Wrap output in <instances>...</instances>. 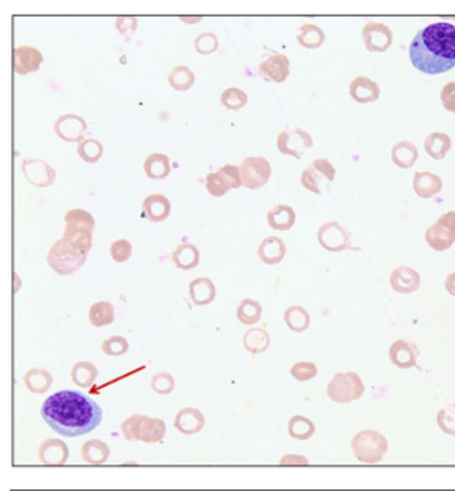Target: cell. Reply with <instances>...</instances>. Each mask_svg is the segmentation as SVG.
I'll use <instances>...</instances> for the list:
<instances>
[{
  "label": "cell",
  "mask_w": 455,
  "mask_h": 491,
  "mask_svg": "<svg viewBox=\"0 0 455 491\" xmlns=\"http://www.w3.org/2000/svg\"><path fill=\"white\" fill-rule=\"evenodd\" d=\"M42 414L49 428L66 437H78L94 431L102 421V409L84 393L63 390L44 401Z\"/></svg>",
  "instance_id": "6da1fadb"
},
{
  "label": "cell",
  "mask_w": 455,
  "mask_h": 491,
  "mask_svg": "<svg viewBox=\"0 0 455 491\" xmlns=\"http://www.w3.org/2000/svg\"><path fill=\"white\" fill-rule=\"evenodd\" d=\"M171 159L162 152H152L145 161V172L152 181H162L171 174Z\"/></svg>",
  "instance_id": "484cf974"
},
{
  "label": "cell",
  "mask_w": 455,
  "mask_h": 491,
  "mask_svg": "<svg viewBox=\"0 0 455 491\" xmlns=\"http://www.w3.org/2000/svg\"><path fill=\"white\" fill-rule=\"evenodd\" d=\"M418 147L411 141H400L392 147V161L401 169H410L418 161Z\"/></svg>",
  "instance_id": "83f0119b"
},
{
  "label": "cell",
  "mask_w": 455,
  "mask_h": 491,
  "mask_svg": "<svg viewBox=\"0 0 455 491\" xmlns=\"http://www.w3.org/2000/svg\"><path fill=\"white\" fill-rule=\"evenodd\" d=\"M296 214L290 205H275L267 212V223L272 229L277 231H287L295 224Z\"/></svg>",
  "instance_id": "cb8c5ba5"
},
{
  "label": "cell",
  "mask_w": 455,
  "mask_h": 491,
  "mask_svg": "<svg viewBox=\"0 0 455 491\" xmlns=\"http://www.w3.org/2000/svg\"><path fill=\"white\" fill-rule=\"evenodd\" d=\"M218 172L222 174L224 181L229 186V188H239L243 186V177H241V169L238 166H233V164H226V166H222L218 169Z\"/></svg>",
  "instance_id": "b9f144b4"
},
{
  "label": "cell",
  "mask_w": 455,
  "mask_h": 491,
  "mask_svg": "<svg viewBox=\"0 0 455 491\" xmlns=\"http://www.w3.org/2000/svg\"><path fill=\"white\" fill-rule=\"evenodd\" d=\"M387 439L375 431H364L357 434L354 441H352V449H354L357 459L369 463L382 460L387 452Z\"/></svg>",
  "instance_id": "5b68a950"
},
{
  "label": "cell",
  "mask_w": 455,
  "mask_h": 491,
  "mask_svg": "<svg viewBox=\"0 0 455 491\" xmlns=\"http://www.w3.org/2000/svg\"><path fill=\"white\" fill-rule=\"evenodd\" d=\"M78 154L80 159L87 164H95L100 161L102 154H104V145L99 140H84L78 145Z\"/></svg>",
  "instance_id": "e575fe53"
},
{
  "label": "cell",
  "mask_w": 455,
  "mask_h": 491,
  "mask_svg": "<svg viewBox=\"0 0 455 491\" xmlns=\"http://www.w3.org/2000/svg\"><path fill=\"white\" fill-rule=\"evenodd\" d=\"M115 320V308L114 305L109 301H99V303L92 305L89 311V321L92 326L102 327L110 323H114Z\"/></svg>",
  "instance_id": "f546056e"
},
{
  "label": "cell",
  "mask_w": 455,
  "mask_h": 491,
  "mask_svg": "<svg viewBox=\"0 0 455 491\" xmlns=\"http://www.w3.org/2000/svg\"><path fill=\"white\" fill-rule=\"evenodd\" d=\"M188 295H190V300L193 305L203 306L212 303L214 300V295H217V289H214V284L212 280L207 277H200L192 280L188 284Z\"/></svg>",
  "instance_id": "603a6c76"
},
{
  "label": "cell",
  "mask_w": 455,
  "mask_h": 491,
  "mask_svg": "<svg viewBox=\"0 0 455 491\" xmlns=\"http://www.w3.org/2000/svg\"><path fill=\"white\" fill-rule=\"evenodd\" d=\"M316 373H318L316 365L311 364V362H298V364L291 367V375H293L296 380H310Z\"/></svg>",
  "instance_id": "bcb514c9"
},
{
  "label": "cell",
  "mask_w": 455,
  "mask_h": 491,
  "mask_svg": "<svg viewBox=\"0 0 455 491\" xmlns=\"http://www.w3.org/2000/svg\"><path fill=\"white\" fill-rule=\"evenodd\" d=\"M92 234H94V229L74 226V224H66L63 239H66V241L73 244L75 249H79L80 253L87 255L92 248Z\"/></svg>",
  "instance_id": "d4e9b609"
},
{
  "label": "cell",
  "mask_w": 455,
  "mask_h": 491,
  "mask_svg": "<svg viewBox=\"0 0 455 491\" xmlns=\"http://www.w3.org/2000/svg\"><path fill=\"white\" fill-rule=\"evenodd\" d=\"M87 255L75 249L73 244H69L66 239L61 238L51 246L48 253V264L49 267L59 275H71L75 270H79L85 264Z\"/></svg>",
  "instance_id": "3957f363"
},
{
  "label": "cell",
  "mask_w": 455,
  "mask_h": 491,
  "mask_svg": "<svg viewBox=\"0 0 455 491\" xmlns=\"http://www.w3.org/2000/svg\"><path fill=\"white\" fill-rule=\"evenodd\" d=\"M239 169H241L243 186L249 190H257V188L264 187L269 182L270 174H272V167H270L269 161L259 156L246 157Z\"/></svg>",
  "instance_id": "9c48e42d"
},
{
  "label": "cell",
  "mask_w": 455,
  "mask_h": 491,
  "mask_svg": "<svg viewBox=\"0 0 455 491\" xmlns=\"http://www.w3.org/2000/svg\"><path fill=\"white\" fill-rule=\"evenodd\" d=\"M326 35L320 27L313 23H305L300 27V32L296 35V41L306 49H318L324 43Z\"/></svg>",
  "instance_id": "f1b7e54d"
},
{
  "label": "cell",
  "mask_w": 455,
  "mask_h": 491,
  "mask_svg": "<svg viewBox=\"0 0 455 491\" xmlns=\"http://www.w3.org/2000/svg\"><path fill=\"white\" fill-rule=\"evenodd\" d=\"M426 243L434 250H447L455 243V212L444 213L426 231Z\"/></svg>",
  "instance_id": "52a82bcc"
},
{
  "label": "cell",
  "mask_w": 455,
  "mask_h": 491,
  "mask_svg": "<svg viewBox=\"0 0 455 491\" xmlns=\"http://www.w3.org/2000/svg\"><path fill=\"white\" fill-rule=\"evenodd\" d=\"M43 63L42 51L33 46H18L12 53V68L15 74L25 75L37 73Z\"/></svg>",
  "instance_id": "4fadbf2b"
},
{
  "label": "cell",
  "mask_w": 455,
  "mask_h": 491,
  "mask_svg": "<svg viewBox=\"0 0 455 491\" xmlns=\"http://www.w3.org/2000/svg\"><path fill=\"white\" fill-rule=\"evenodd\" d=\"M195 51L200 54H212L218 49V38L214 33H202L195 38Z\"/></svg>",
  "instance_id": "60d3db41"
},
{
  "label": "cell",
  "mask_w": 455,
  "mask_h": 491,
  "mask_svg": "<svg viewBox=\"0 0 455 491\" xmlns=\"http://www.w3.org/2000/svg\"><path fill=\"white\" fill-rule=\"evenodd\" d=\"M22 172L35 187H49L56 181V171L42 159H23Z\"/></svg>",
  "instance_id": "5bb4252c"
},
{
  "label": "cell",
  "mask_w": 455,
  "mask_h": 491,
  "mask_svg": "<svg viewBox=\"0 0 455 491\" xmlns=\"http://www.w3.org/2000/svg\"><path fill=\"white\" fill-rule=\"evenodd\" d=\"M452 147V140L451 136L446 135V133H431L424 141V150L432 159L441 161L447 156V152L451 151Z\"/></svg>",
  "instance_id": "4316f807"
},
{
  "label": "cell",
  "mask_w": 455,
  "mask_h": 491,
  "mask_svg": "<svg viewBox=\"0 0 455 491\" xmlns=\"http://www.w3.org/2000/svg\"><path fill=\"white\" fill-rule=\"evenodd\" d=\"M219 102H222L224 109L238 111L241 110L243 107H246L248 94L241 89H238V87H228V89H224L222 97H219Z\"/></svg>",
  "instance_id": "d6a6232c"
},
{
  "label": "cell",
  "mask_w": 455,
  "mask_h": 491,
  "mask_svg": "<svg viewBox=\"0 0 455 491\" xmlns=\"http://www.w3.org/2000/svg\"><path fill=\"white\" fill-rule=\"evenodd\" d=\"M349 94L357 104H370L380 97V87L375 80L365 78V75H359L351 82Z\"/></svg>",
  "instance_id": "2e32d148"
},
{
  "label": "cell",
  "mask_w": 455,
  "mask_h": 491,
  "mask_svg": "<svg viewBox=\"0 0 455 491\" xmlns=\"http://www.w3.org/2000/svg\"><path fill=\"white\" fill-rule=\"evenodd\" d=\"M410 59L424 74L436 75L455 68V25L437 22L423 28L410 44Z\"/></svg>",
  "instance_id": "7a4b0ae2"
},
{
  "label": "cell",
  "mask_w": 455,
  "mask_h": 491,
  "mask_svg": "<svg viewBox=\"0 0 455 491\" xmlns=\"http://www.w3.org/2000/svg\"><path fill=\"white\" fill-rule=\"evenodd\" d=\"M259 74L260 78L269 80V82H284L290 74V61L285 54L272 53L267 59H264L259 64Z\"/></svg>",
  "instance_id": "9a60e30c"
},
{
  "label": "cell",
  "mask_w": 455,
  "mask_h": 491,
  "mask_svg": "<svg viewBox=\"0 0 455 491\" xmlns=\"http://www.w3.org/2000/svg\"><path fill=\"white\" fill-rule=\"evenodd\" d=\"M236 316L243 325H254L257 323L260 316H262V308H260V305L255 300L246 298L239 303Z\"/></svg>",
  "instance_id": "836d02e7"
},
{
  "label": "cell",
  "mask_w": 455,
  "mask_h": 491,
  "mask_svg": "<svg viewBox=\"0 0 455 491\" xmlns=\"http://www.w3.org/2000/svg\"><path fill=\"white\" fill-rule=\"evenodd\" d=\"M152 385H154V388H156L157 392L166 393V392H169L174 387V382L171 380V377H169L167 373H161V375L154 377V380H152Z\"/></svg>",
  "instance_id": "681fc988"
},
{
  "label": "cell",
  "mask_w": 455,
  "mask_h": 491,
  "mask_svg": "<svg viewBox=\"0 0 455 491\" xmlns=\"http://www.w3.org/2000/svg\"><path fill=\"white\" fill-rule=\"evenodd\" d=\"M66 224H74V226H84L89 229L95 228V219L89 212H85V210H71V212L66 213L64 217Z\"/></svg>",
  "instance_id": "74e56055"
},
{
  "label": "cell",
  "mask_w": 455,
  "mask_h": 491,
  "mask_svg": "<svg viewBox=\"0 0 455 491\" xmlns=\"http://www.w3.org/2000/svg\"><path fill=\"white\" fill-rule=\"evenodd\" d=\"M365 48L372 53H383L393 44V32L387 25L378 22H369L362 30Z\"/></svg>",
  "instance_id": "7c38bea8"
},
{
  "label": "cell",
  "mask_w": 455,
  "mask_h": 491,
  "mask_svg": "<svg viewBox=\"0 0 455 491\" xmlns=\"http://www.w3.org/2000/svg\"><path fill=\"white\" fill-rule=\"evenodd\" d=\"M53 128L59 140L68 143H83L87 131V123L80 115L64 114L54 121Z\"/></svg>",
  "instance_id": "8fae6325"
},
{
  "label": "cell",
  "mask_w": 455,
  "mask_h": 491,
  "mask_svg": "<svg viewBox=\"0 0 455 491\" xmlns=\"http://www.w3.org/2000/svg\"><path fill=\"white\" fill-rule=\"evenodd\" d=\"M285 323L290 327L291 331L301 332L305 331L306 327L310 326V315L308 311L301 306H290V308L285 311Z\"/></svg>",
  "instance_id": "1f68e13d"
},
{
  "label": "cell",
  "mask_w": 455,
  "mask_h": 491,
  "mask_svg": "<svg viewBox=\"0 0 455 491\" xmlns=\"http://www.w3.org/2000/svg\"><path fill=\"white\" fill-rule=\"evenodd\" d=\"M413 188L418 197L431 198L442 190V178L432 172H416L413 177Z\"/></svg>",
  "instance_id": "44dd1931"
},
{
  "label": "cell",
  "mask_w": 455,
  "mask_h": 491,
  "mask_svg": "<svg viewBox=\"0 0 455 491\" xmlns=\"http://www.w3.org/2000/svg\"><path fill=\"white\" fill-rule=\"evenodd\" d=\"M102 349H104L105 354L120 356V354H125V352L128 351V342L125 337L115 336V337H110V339H107L104 344H102Z\"/></svg>",
  "instance_id": "f6af8a7d"
},
{
  "label": "cell",
  "mask_w": 455,
  "mask_h": 491,
  "mask_svg": "<svg viewBox=\"0 0 455 491\" xmlns=\"http://www.w3.org/2000/svg\"><path fill=\"white\" fill-rule=\"evenodd\" d=\"M133 254V246L128 239H116V241L110 246V255L115 262H126Z\"/></svg>",
  "instance_id": "ab89813d"
},
{
  "label": "cell",
  "mask_w": 455,
  "mask_h": 491,
  "mask_svg": "<svg viewBox=\"0 0 455 491\" xmlns=\"http://www.w3.org/2000/svg\"><path fill=\"white\" fill-rule=\"evenodd\" d=\"M95 375H97V368L94 365L87 364V362H80V364H78L73 368L74 382L78 383V385H90V383L94 382Z\"/></svg>",
  "instance_id": "f35d334b"
},
{
  "label": "cell",
  "mask_w": 455,
  "mask_h": 491,
  "mask_svg": "<svg viewBox=\"0 0 455 491\" xmlns=\"http://www.w3.org/2000/svg\"><path fill=\"white\" fill-rule=\"evenodd\" d=\"M183 23H198L202 20V17H181Z\"/></svg>",
  "instance_id": "816d5d0a"
},
{
  "label": "cell",
  "mask_w": 455,
  "mask_h": 491,
  "mask_svg": "<svg viewBox=\"0 0 455 491\" xmlns=\"http://www.w3.org/2000/svg\"><path fill=\"white\" fill-rule=\"evenodd\" d=\"M328 393L334 401L349 403L362 396L364 385L357 373H337L329 383Z\"/></svg>",
  "instance_id": "ba28073f"
},
{
  "label": "cell",
  "mask_w": 455,
  "mask_h": 491,
  "mask_svg": "<svg viewBox=\"0 0 455 491\" xmlns=\"http://www.w3.org/2000/svg\"><path fill=\"white\" fill-rule=\"evenodd\" d=\"M244 346H246L248 351L254 352V354L262 352L269 346V334L264 329H259V327L250 329L249 332H246V337H244Z\"/></svg>",
  "instance_id": "d590c367"
},
{
  "label": "cell",
  "mask_w": 455,
  "mask_h": 491,
  "mask_svg": "<svg viewBox=\"0 0 455 491\" xmlns=\"http://www.w3.org/2000/svg\"><path fill=\"white\" fill-rule=\"evenodd\" d=\"M172 262L181 270H192L200 262V250L195 244L182 243L172 253Z\"/></svg>",
  "instance_id": "7402d4cb"
},
{
  "label": "cell",
  "mask_w": 455,
  "mask_h": 491,
  "mask_svg": "<svg viewBox=\"0 0 455 491\" xmlns=\"http://www.w3.org/2000/svg\"><path fill=\"white\" fill-rule=\"evenodd\" d=\"M142 213L146 214V218L151 223H161L171 214V202H169L167 197L154 193V195L145 198V202H142Z\"/></svg>",
  "instance_id": "d6986e66"
},
{
  "label": "cell",
  "mask_w": 455,
  "mask_h": 491,
  "mask_svg": "<svg viewBox=\"0 0 455 491\" xmlns=\"http://www.w3.org/2000/svg\"><path fill=\"white\" fill-rule=\"evenodd\" d=\"M452 20H455V17H452Z\"/></svg>",
  "instance_id": "db71d44e"
},
{
  "label": "cell",
  "mask_w": 455,
  "mask_h": 491,
  "mask_svg": "<svg viewBox=\"0 0 455 491\" xmlns=\"http://www.w3.org/2000/svg\"><path fill=\"white\" fill-rule=\"evenodd\" d=\"M418 354L419 351L416 349V346L403 339L393 342L390 347V359L393 364L400 368H411L416 365Z\"/></svg>",
  "instance_id": "ffe728a7"
},
{
  "label": "cell",
  "mask_w": 455,
  "mask_h": 491,
  "mask_svg": "<svg viewBox=\"0 0 455 491\" xmlns=\"http://www.w3.org/2000/svg\"><path fill=\"white\" fill-rule=\"evenodd\" d=\"M311 146H313V138L303 128L284 130L277 138V150L295 159H301Z\"/></svg>",
  "instance_id": "8992f818"
},
{
  "label": "cell",
  "mask_w": 455,
  "mask_h": 491,
  "mask_svg": "<svg viewBox=\"0 0 455 491\" xmlns=\"http://www.w3.org/2000/svg\"><path fill=\"white\" fill-rule=\"evenodd\" d=\"M205 187H207V192L213 197H223L231 190L226 181H224L223 176L218 171L208 174L205 178Z\"/></svg>",
  "instance_id": "8d00e7d4"
},
{
  "label": "cell",
  "mask_w": 455,
  "mask_h": 491,
  "mask_svg": "<svg viewBox=\"0 0 455 491\" xmlns=\"http://www.w3.org/2000/svg\"><path fill=\"white\" fill-rule=\"evenodd\" d=\"M446 290L451 293L452 296H455V272L449 275L446 279Z\"/></svg>",
  "instance_id": "f907efd6"
},
{
  "label": "cell",
  "mask_w": 455,
  "mask_h": 491,
  "mask_svg": "<svg viewBox=\"0 0 455 491\" xmlns=\"http://www.w3.org/2000/svg\"><path fill=\"white\" fill-rule=\"evenodd\" d=\"M18 284H20V282H18V275L13 272V291H17V290H18Z\"/></svg>",
  "instance_id": "f5cc1de1"
},
{
  "label": "cell",
  "mask_w": 455,
  "mask_h": 491,
  "mask_svg": "<svg viewBox=\"0 0 455 491\" xmlns=\"http://www.w3.org/2000/svg\"><path fill=\"white\" fill-rule=\"evenodd\" d=\"M25 382L28 383L30 388L35 392H43L46 390V387H49L51 383V377L48 372L44 370H32L25 378Z\"/></svg>",
  "instance_id": "7bdbcfd3"
},
{
  "label": "cell",
  "mask_w": 455,
  "mask_h": 491,
  "mask_svg": "<svg viewBox=\"0 0 455 491\" xmlns=\"http://www.w3.org/2000/svg\"><path fill=\"white\" fill-rule=\"evenodd\" d=\"M169 84L172 85V89L178 92H187L195 84V74L187 66H177L169 73Z\"/></svg>",
  "instance_id": "4dcf8cb0"
},
{
  "label": "cell",
  "mask_w": 455,
  "mask_h": 491,
  "mask_svg": "<svg viewBox=\"0 0 455 491\" xmlns=\"http://www.w3.org/2000/svg\"><path fill=\"white\" fill-rule=\"evenodd\" d=\"M421 277L411 267H396L390 275L392 289L398 293H413L419 289Z\"/></svg>",
  "instance_id": "e0dca14e"
},
{
  "label": "cell",
  "mask_w": 455,
  "mask_h": 491,
  "mask_svg": "<svg viewBox=\"0 0 455 491\" xmlns=\"http://www.w3.org/2000/svg\"><path fill=\"white\" fill-rule=\"evenodd\" d=\"M287 254V246L277 236H269L260 243L257 249L259 259L267 265H277L284 260Z\"/></svg>",
  "instance_id": "ac0fdd59"
},
{
  "label": "cell",
  "mask_w": 455,
  "mask_h": 491,
  "mask_svg": "<svg viewBox=\"0 0 455 491\" xmlns=\"http://www.w3.org/2000/svg\"><path fill=\"white\" fill-rule=\"evenodd\" d=\"M296 419V421H290V434L293 437L296 439H306V437H310L311 434H313V424H311L308 419H305V418H293Z\"/></svg>",
  "instance_id": "ee69618b"
},
{
  "label": "cell",
  "mask_w": 455,
  "mask_h": 491,
  "mask_svg": "<svg viewBox=\"0 0 455 491\" xmlns=\"http://www.w3.org/2000/svg\"><path fill=\"white\" fill-rule=\"evenodd\" d=\"M115 27L121 35H133L138 28V20L135 17H119L115 20Z\"/></svg>",
  "instance_id": "c3c4849f"
},
{
  "label": "cell",
  "mask_w": 455,
  "mask_h": 491,
  "mask_svg": "<svg viewBox=\"0 0 455 491\" xmlns=\"http://www.w3.org/2000/svg\"><path fill=\"white\" fill-rule=\"evenodd\" d=\"M318 243L329 253H341L351 248V233L337 222L324 223L318 229Z\"/></svg>",
  "instance_id": "30bf717a"
},
{
  "label": "cell",
  "mask_w": 455,
  "mask_h": 491,
  "mask_svg": "<svg viewBox=\"0 0 455 491\" xmlns=\"http://www.w3.org/2000/svg\"><path fill=\"white\" fill-rule=\"evenodd\" d=\"M441 100L444 109L451 111V114H455V82H449L441 90Z\"/></svg>",
  "instance_id": "7dc6e473"
},
{
  "label": "cell",
  "mask_w": 455,
  "mask_h": 491,
  "mask_svg": "<svg viewBox=\"0 0 455 491\" xmlns=\"http://www.w3.org/2000/svg\"><path fill=\"white\" fill-rule=\"evenodd\" d=\"M336 169L328 159H315L301 174L300 182L306 190L321 195L326 187L334 181Z\"/></svg>",
  "instance_id": "277c9868"
}]
</instances>
